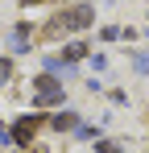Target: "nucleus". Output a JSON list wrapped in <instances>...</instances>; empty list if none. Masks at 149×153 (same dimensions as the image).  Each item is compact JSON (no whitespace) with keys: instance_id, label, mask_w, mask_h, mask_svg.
<instances>
[{"instance_id":"nucleus-2","label":"nucleus","mask_w":149,"mask_h":153,"mask_svg":"<svg viewBox=\"0 0 149 153\" xmlns=\"http://www.w3.org/2000/svg\"><path fill=\"white\" fill-rule=\"evenodd\" d=\"M33 87H37V103H42V108H50V103H62V83H54V79L42 75Z\"/></svg>"},{"instance_id":"nucleus-5","label":"nucleus","mask_w":149,"mask_h":153,"mask_svg":"<svg viewBox=\"0 0 149 153\" xmlns=\"http://www.w3.org/2000/svg\"><path fill=\"white\" fill-rule=\"evenodd\" d=\"M95 149H99V153H120V145H116V141H99Z\"/></svg>"},{"instance_id":"nucleus-6","label":"nucleus","mask_w":149,"mask_h":153,"mask_svg":"<svg viewBox=\"0 0 149 153\" xmlns=\"http://www.w3.org/2000/svg\"><path fill=\"white\" fill-rule=\"evenodd\" d=\"M8 75H13V62H0V83H8Z\"/></svg>"},{"instance_id":"nucleus-1","label":"nucleus","mask_w":149,"mask_h":153,"mask_svg":"<svg viewBox=\"0 0 149 153\" xmlns=\"http://www.w3.org/2000/svg\"><path fill=\"white\" fill-rule=\"evenodd\" d=\"M91 17H95V13H91V4H74V8H66L62 17H54V21H50L46 33L54 37V33H62V29H83V25H91Z\"/></svg>"},{"instance_id":"nucleus-3","label":"nucleus","mask_w":149,"mask_h":153,"mask_svg":"<svg viewBox=\"0 0 149 153\" xmlns=\"http://www.w3.org/2000/svg\"><path fill=\"white\" fill-rule=\"evenodd\" d=\"M37 124H42L37 116H25V120H17V128H13V141H17V145H29V141H33V132H37Z\"/></svg>"},{"instance_id":"nucleus-4","label":"nucleus","mask_w":149,"mask_h":153,"mask_svg":"<svg viewBox=\"0 0 149 153\" xmlns=\"http://www.w3.org/2000/svg\"><path fill=\"white\" fill-rule=\"evenodd\" d=\"M74 124H79V120H74L71 112H62V116H54V128H74Z\"/></svg>"}]
</instances>
